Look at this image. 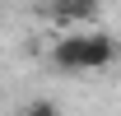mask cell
I'll return each instance as SVG.
<instances>
[{"mask_svg": "<svg viewBox=\"0 0 121 116\" xmlns=\"http://www.w3.org/2000/svg\"><path fill=\"white\" fill-rule=\"evenodd\" d=\"M51 5H70V0H51Z\"/></svg>", "mask_w": 121, "mask_h": 116, "instance_id": "obj_4", "label": "cell"}, {"mask_svg": "<svg viewBox=\"0 0 121 116\" xmlns=\"http://www.w3.org/2000/svg\"><path fill=\"white\" fill-rule=\"evenodd\" d=\"M56 9V19H65V23H89L93 14H98V0H70V5H51Z\"/></svg>", "mask_w": 121, "mask_h": 116, "instance_id": "obj_2", "label": "cell"}, {"mask_svg": "<svg viewBox=\"0 0 121 116\" xmlns=\"http://www.w3.org/2000/svg\"><path fill=\"white\" fill-rule=\"evenodd\" d=\"M23 116H60V107L56 102H47V98H37V102H28V112Z\"/></svg>", "mask_w": 121, "mask_h": 116, "instance_id": "obj_3", "label": "cell"}, {"mask_svg": "<svg viewBox=\"0 0 121 116\" xmlns=\"http://www.w3.org/2000/svg\"><path fill=\"white\" fill-rule=\"evenodd\" d=\"M51 56H56L60 70H103V65H112L117 46L103 33H75V37H60L51 46Z\"/></svg>", "mask_w": 121, "mask_h": 116, "instance_id": "obj_1", "label": "cell"}]
</instances>
